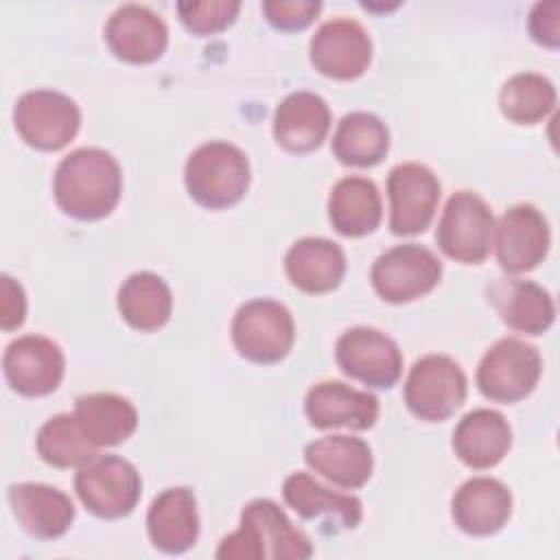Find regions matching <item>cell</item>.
<instances>
[{
    "label": "cell",
    "mask_w": 560,
    "mask_h": 560,
    "mask_svg": "<svg viewBox=\"0 0 560 560\" xmlns=\"http://www.w3.org/2000/svg\"><path fill=\"white\" fill-rule=\"evenodd\" d=\"M120 192V164L105 149H74L55 168V201L72 219L96 221L107 217L116 208Z\"/></svg>",
    "instance_id": "6da1fadb"
},
{
    "label": "cell",
    "mask_w": 560,
    "mask_h": 560,
    "mask_svg": "<svg viewBox=\"0 0 560 560\" xmlns=\"http://www.w3.org/2000/svg\"><path fill=\"white\" fill-rule=\"evenodd\" d=\"M311 556V540L271 499L249 501L241 512V527L217 549L221 560H302Z\"/></svg>",
    "instance_id": "7a4b0ae2"
},
{
    "label": "cell",
    "mask_w": 560,
    "mask_h": 560,
    "mask_svg": "<svg viewBox=\"0 0 560 560\" xmlns=\"http://www.w3.org/2000/svg\"><path fill=\"white\" fill-rule=\"evenodd\" d=\"M249 179L247 155L225 140H210L197 147L184 166L188 195L210 210H223L238 203L249 188Z\"/></svg>",
    "instance_id": "3957f363"
},
{
    "label": "cell",
    "mask_w": 560,
    "mask_h": 560,
    "mask_svg": "<svg viewBox=\"0 0 560 560\" xmlns=\"http://www.w3.org/2000/svg\"><path fill=\"white\" fill-rule=\"evenodd\" d=\"M79 501L98 518L127 516L142 492L140 472L120 455H94L74 475Z\"/></svg>",
    "instance_id": "277c9868"
},
{
    "label": "cell",
    "mask_w": 560,
    "mask_h": 560,
    "mask_svg": "<svg viewBox=\"0 0 560 560\" xmlns=\"http://www.w3.org/2000/svg\"><path fill=\"white\" fill-rule=\"evenodd\" d=\"M492 238L494 217L490 206L477 192H453L435 230V241L442 254L464 265H479L488 258Z\"/></svg>",
    "instance_id": "5b68a950"
},
{
    "label": "cell",
    "mask_w": 560,
    "mask_h": 560,
    "mask_svg": "<svg viewBox=\"0 0 560 560\" xmlns=\"http://www.w3.org/2000/svg\"><path fill=\"white\" fill-rule=\"evenodd\" d=\"M466 389V374L455 359L446 354H424L411 365L402 396L416 418L442 422L464 405Z\"/></svg>",
    "instance_id": "8992f818"
},
{
    "label": "cell",
    "mask_w": 560,
    "mask_h": 560,
    "mask_svg": "<svg viewBox=\"0 0 560 560\" xmlns=\"http://www.w3.org/2000/svg\"><path fill=\"white\" fill-rule=\"evenodd\" d=\"M295 339L291 311L269 298H256L238 306L232 319V341L241 357L252 363H278Z\"/></svg>",
    "instance_id": "52a82bcc"
},
{
    "label": "cell",
    "mask_w": 560,
    "mask_h": 560,
    "mask_svg": "<svg viewBox=\"0 0 560 560\" xmlns=\"http://www.w3.org/2000/svg\"><path fill=\"white\" fill-rule=\"evenodd\" d=\"M542 374L540 352L516 337H503L492 343L479 361L477 387L494 402H518L527 398Z\"/></svg>",
    "instance_id": "ba28073f"
},
{
    "label": "cell",
    "mask_w": 560,
    "mask_h": 560,
    "mask_svg": "<svg viewBox=\"0 0 560 560\" xmlns=\"http://www.w3.org/2000/svg\"><path fill=\"white\" fill-rule=\"evenodd\" d=\"M13 125L28 147L59 151L77 136L81 112L63 92L31 90L18 98L13 107Z\"/></svg>",
    "instance_id": "9c48e42d"
},
{
    "label": "cell",
    "mask_w": 560,
    "mask_h": 560,
    "mask_svg": "<svg viewBox=\"0 0 560 560\" xmlns=\"http://www.w3.org/2000/svg\"><path fill=\"white\" fill-rule=\"evenodd\" d=\"M440 278V258L418 243L389 247L374 260L370 271L374 291L392 304H402L427 295L438 287Z\"/></svg>",
    "instance_id": "30bf717a"
},
{
    "label": "cell",
    "mask_w": 560,
    "mask_h": 560,
    "mask_svg": "<svg viewBox=\"0 0 560 560\" xmlns=\"http://www.w3.org/2000/svg\"><path fill=\"white\" fill-rule=\"evenodd\" d=\"M335 359L341 372L368 387L387 389L402 374V354L398 343L370 326H354L339 335Z\"/></svg>",
    "instance_id": "8fae6325"
},
{
    "label": "cell",
    "mask_w": 560,
    "mask_h": 560,
    "mask_svg": "<svg viewBox=\"0 0 560 560\" xmlns=\"http://www.w3.org/2000/svg\"><path fill=\"white\" fill-rule=\"evenodd\" d=\"M440 182L435 173L420 162L396 164L387 175L389 230L396 236L424 232L438 210Z\"/></svg>",
    "instance_id": "7c38bea8"
},
{
    "label": "cell",
    "mask_w": 560,
    "mask_h": 560,
    "mask_svg": "<svg viewBox=\"0 0 560 560\" xmlns=\"http://www.w3.org/2000/svg\"><path fill=\"white\" fill-rule=\"evenodd\" d=\"M308 57L319 74L350 81L368 70L372 61V39L357 20L332 18L311 37Z\"/></svg>",
    "instance_id": "4fadbf2b"
},
{
    "label": "cell",
    "mask_w": 560,
    "mask_h": 560,
    "mask_svg": "<svg viewBox=\"0 0 560 560\" xmlns=\"http://www.w3.org/2000/svg\"><path fill=\"white\" fill-rule=\"evenodd\" d=\"M549 223L532 203L508 208L494 225L492 245L501 269L508 273H525L538 267L549 252Z\"/></svg>",
    "instance_id": "5bb4252c"
},
{
    "label": "cell",
    "mask_w": 560,
    "mask_h": 560,
    "mask_svg": "<svg viewBox=\"0 0 560 560\" xmlns=\"http://www.w3.org/2000/svg\"><path fill=\"white\" fill-rule=\"evenodd\" d=\"M4 376L22 396L39 398L52 394L66 372L63 350L44 335H22L13 339L2 357Z\"/></svg>",
    "instance_id": "9a60e30c"
},
{
    "label": "cell",
    "mask_w": 560,
    "mask_h": 560,
    "mask_svg": "<svg viewBox=\"0 0 560 560\" xmlns=\"http://www.w3.org/2000/svg\"><path fill=\"white\" fill-rule=\"evenodd\" d=\"M105 42L127 63H151L168 46V28L160 13L144 4L118 7L105 24Z\"/></svg>",
    "instance_id": "2e32d148"
},
{
    "label": "cell",
    "mask_w": 560,
    "mask_h": 560,
    "mask_svg": "<svg viewBox=\"0 0 560 560\" xmlns=\"http://www.w3.org/2000/svg\"><path fill=\"white\" fill-rule=\"evenodd\" d=\"M304 413L317 429L365 431L378 418V398L341 381H322L308 389Z\"/></svg>",
    "instance_id": "e0dca14e"
},
{
    "label": "cell",
    "mask_w": 560,
    "mask_h": 560,
    "mask_svg": "<svg viewBox=\"0 0 560 560\" xmlns=\"http://www.w3.org/2000/svg\"><path fill=\"white\" fill-rule=\"evenodd\" d=\"M7 499L22 529L39 540L63 536L74 521L70 497L46 483H13L7 490Z\"/></svg>",
    "instance_id": "ac0fdd59"
},
{
    "label": "cell",
    "mask_w": 560,
    "mask_h": 560,
    "mask_svg": "<svg viewBox=\"0 0 560 560\" xmlns=\"http://www.w3.org/2000/svg\"><path fill=\"white\" fill-rule=\"evenodd\" d=\"M330 131L328 103L308 90L287 94L273 112V138L291 153L315 151Z\"/></svg>",
    "instance_id": "d6986e66"
},
{
    "label": "cell",
    "mask_w": 560,
    "mask_h": 560,
    "mask_svg": "<svg viewBox=\"0 0 560 560\" xmlns=\"http://www.w3.org/2000/svg\"><path fill=\"white\" fill-rule=\"evenodd\" d=\"M455 525L470 536L497 534L512 514V494L494 477H472L464 481L451 501Z\"/></svg>",
    "instance_id": "ffe728a7"
},
{
    "label": "cell",
    "mask_w": 560,
    "mask_h": 560,
    "mask_svg": "<svg viewBox=\"0 0 560 560\" xmlns=\"http://www.w3.org/2000/svg\"><path fill=\"white\" fill-rule=\"evenodd\" d=\"M147 532L155 549L184 553L199 538L197 499L190 488L177 486L160 492L147 512Z\"/></svg>",
    "instance_id": "44dd1931"
},
{
    "label": "cell",
    "mask_w": 560,
    "mask_h": 560,
    "mask_svg": "<svg viewBox=\"0 0 560 560\" xmlns=\"http://www.w3.org/2000/svg\"><path fill=\"white\" fill-rule=\"evenodd\" d=\"M488 300L501 322L516 332L542 335L556 319V306L549 291L532 280L499 278L488 287Z\"/></svg>",
    "instance_id": "7402d4cb"
},
{
    "label": "cell",
    "mask_w": 560,
    "mask_h": 560,
    "mask_svg": "<svg viewBox=\"0 0 560 560\" xmlns=\"http://www.w3.org/2000/svg\"><path fill=\"white\" fill-rule=\"evenodd\" d=\"M311 470L339 488H361L372 477L374 457L365 440L352 435H326L304 448Z\"/></svg>",
    "instance_id": "603a6c76"
},
{
    "label": "cell",
    "mask_w": 560,
    "mask_h": 560,
    "mask_svg": "<svg viewBox=\"0 0 560 560\" xmlns=\"http://www.w3.org/2000/svg\"><path fill=\"white\" fill-rule=\"evenodd\" d=\"M512 446V429L503 413L494 409L468 411L453 431L455 455L475 470L497 466Z\"/></svg>",
    "instance_id": "cb8c5ba5"
},
{
    "label": "cell",
    "mask_w": 560,
    "mask_h": 560,
    "mask_svg": "<svg viewBox=\"0 0 560 560\" xmlns=\"http://www.w3.org/2000/svg\"><path fill=\"white\" fill-rule=\"evenodd\" d=\"M284 271L293 287L304 293H326L339 287L346 273L343 249L324 236L295 241L284 256Z\"/></svg>",
    "instance_id": "d4e9b609"
},
{
    "label": "cell",
    "mask_w": 560,
    "mask_h": 560,
    "mask_svg": "<svg viewBox=\"0 0 560 560\" xmlns=\"http://www.w3.org/2000/svg\"><path fill=\"white\" fill-rule=\"evenodd\" d=\"M284 501L302 518H322L335 529H352L363 518V505L354 494H343L315 481L308 472H291L282 483Z\"/></svg>",
    "instance_id": "484cf974"
},
{
    "label": "cell",
    "mask_w": 560,
    "mask_h": 560,
    "mask_svg": "<svg viewBox=\"0 0 560 560\" xmlns=\"http://www.w3.org/2000/svg\"><path fill=\"white\" fill-rule=\"evenodd\" d=\"M74 418L96 451L125 442L138 427L136 407L112 392L79 396L74 400Z\"/></svg>",
    "instance_id": "4316f807"
},
{
    "label": "cell",
    "mask_w": 560,
    "mask_h": 560,
    "mask_svg": "<svg viewBox=\"0 0 560 560\" xmlns=\"http://www.w3.org/2000/svg\"><path fill=\"white\" fill-rule=\"evenodd\" d=\"M330 225L343 236H365L383 219V203L376 184L368 177L348 175L339 179L328 197Z\"/></svg>",
    "instance_id": "83f0119b"
},
{
    "label": "cell",
    "mask_w": 560,
    "mask_h": 560,
    "mask_svg": "<svg viewBox=\"0 0 560 560\" xmlns=\"http://www.w3.org/2000/svg\"><path fill=\"white\" fill-rule=\"evenodd\" d=\"M120 317L140 332L162 328L173 313V295L164 278L153 271H136L118 289Z\"/></svg>",
    "instance_id": "f1b7e54d"
},
{
    "label": "cell",
    "mask_w": 560,
    "mask_h": 560,
    "mask_svg": "<svg viewBox=\"0 0 560 560\" xmlns=\"http://www.w3.org/2000/svg\"><path fill=\"white\" fill-rule=\"evenodd\" d=\"M389 151L385 122L370 112L346 114L332 136V153L346 166L368 168L378 164Z\"/></svg>",
    "instance_id": "f546056e"
},
{
    "label": "cell",
    "mask_w": 560,
    "mask_h": 560,
    "mask_svg": "<svg viewBox=\"0 0 560 560\" xmlns=\"http://www.w3.org/2000/svg\"><path fill=\"white\" fill-rule=\"evenodd\" d=\"M499 107L516 125H536L556 107V88L538 72H518L503 83Z\"/></svg>",
    "instance_id": "4dcf8cb0"
},
{
    "label": "cell",
    "mask_w": 560,
    "mask_h": 560,
    "mask_svg": "<svg viewBox=\"0 0 560 560\" xmlns=\"http://www.w3.org/2000/svg\"><path fill=\"white\" fill-rule=\"evenodd\" d=\"M35 446L39 457L55 468H79L96 455L74 413H57L46 420L37 431Z\"/></svg>",
    "instance_id": "1f68e13d"
},
{
    "label": "cell",
    "mask_w": 560,
    "mask_h": 560,
    "mask_svg": "<svg viewBox=\"0 0 560 560\" xmlns=\"http://www.w3.org/2000/svg\"><path fill=\"white\" fill-rule=\"evenodd\" d=\"M177 15L182 24L195 35H214L228 28L241 11L238 0H203V2H177Z\"/></svg>",
    "instance_id": "d6a6232c"
},
{
    "label": "cell",
    "mask_w": 560,
    "mask_h": 560,
    "mask_svg": "<svg viewBox=\"0 0 560 560\" xmlns=\"http://www.w3.org/2000/svg\"><path fill=\"white\" fill-rule=\"evenodd\" d=\"M322 11L319 0H265L262 13L278 31H302Z\"/></svg>",
    "instance_id": "836d02e7"
},
{
    "label": "cell",
    "mask_w": 560,
    "mask_h": 560,
    "mask_svg": "<svg viewBox=\"0 0 560 560\" xmlns=\"http://www.w3.org/2000/svg\"><path fill=\"white\" fill-rule=\"evenodd\" d=\"M529 35L534 42L547 48H558L560 44V2H538L529 13Z\"/></svg>",
    "instance_id": "e575fe53"
},
{
    "label": "cell",
    "mask_w": 560,
    "mask_h": 560,
    "mask_svg": "<svg viewBox=\"0 0 560 560\" xmlns=\"http://www.w3.org/2000/svg\"><path fill=\"white\" fill-rule=\"evenodd\" d=\"M26 317V295L18 280L9 273L0 276V326L2 330H15Z\"/></svg>",
    "instance_id": "d590c367"
}]
</instances>
